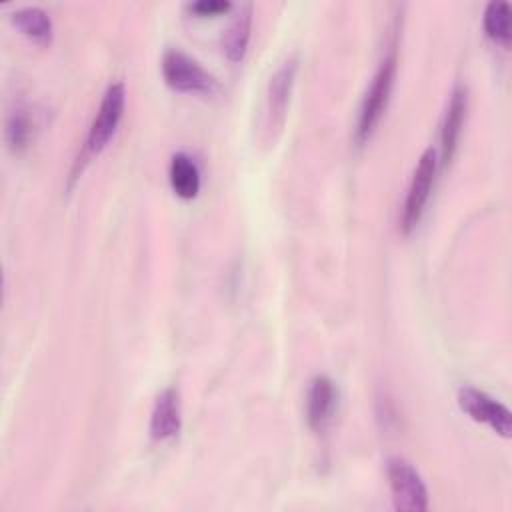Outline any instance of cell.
Here are the masks:
<instances>
[{"label": "cell", "mask_w": 512, "mask_h": 512, "mask_svg": "<svg viewBox=\"0 0 512 512\" xmlns=\"http://www.w3.org/2000/svg\"><path fill=\"white\" fill-rule=\"evenodd\" d=\"M294 76H296V60L290 58L270 78L268 98H266V122H268L266 128L270 132L278 130L284 124L292 86H294Z\"/></svg>", "instance_id": "7"}, {"label": "cell", "mask_w": 512, "mask_h": 512, "mask_svg": "<svg viewBox=\"0 0 512 512\" xmlns=\"http://www.w3.org/2000/svg\"><path fill=\"white\" fill-rule=\"evenodd\" d=\"M182 426L180 400L174 388H166L156 396L152 414H150V436L158 442L178 436Z\"/></svg>", "instance_id": "10"}, {"label": "cell", "mask_w": 512, "mask_h": 512, "mask_svg": "<svg viewBox=\"0 0 512 512\" xmlns=\"http://www.w3.org/2000/svg\"><path fill=\"white\" fill-rule=\"evenodd\" d=\"M250 30H252V4H244L234 16V20L230 22L222 40L224 54L230 62H240L244 58L250 42Z\"/></svg>", "instance_id": "13"}, {"label": "cell", "mask_w": 512, "mask_h": 512, "mask_svg": "<svg viewBox=\"0 0 512 512\" xmlns=\"http://www.w3.org/2000/svg\"><path fill=\"white\" fill-rule=\"evenodd\" d=\"M10 22L20 30L26 38H30L38 46H48L54 36V26L50 16L38 6H24L10 14Z\"/></svg>", "instance_id": "11"}, {"label": "cell", "mask_w": 512, "mask_h": 512, "mask_svg": "<svg viewBox=\"0 0 512 512\" xmlns=\"http://www.w3.org/2000/svg\"><path fill=\"white\" fill-rule=\"evenodd\" d=\"M124 104H126V88L122 82H114L106 88L100 108L90 124L88 130V138L82 150V160L98 156L108 142L112 140V136L116 134V128L122 120L124 114Z\"/></svg>", "instance_id": "2"}, {"label": "cell", "mask_w": 512, "mask_h": 512, "mask_svg": "<svg viewBox=\"0 0 512 512\" xmlns=\"http://www.w3.org/2000/svg\"><path fill=\"white\" fill-rule=\"evenodd\" d=\"M34 134V120L30 110L24 106H16L6 118V142L12 152H22Z\"/></svg>", "instance_id": "14"}, {"label": "cell", "mask_w": 512, "mask_h": 512, "mask_svg": "<svg viewBox=\"0 0 512 512\" xmlns=\"http://www.w3.org/2000/svg\"><path fill=\"white\" fill-rule=\"evenodd\" d=\"M394 76H396V54L394 50L380 62L370 88L366 90V96L362 100L360 106V114H358V126H356V142L364 144L374 128L378 126L390 94H392V86H394Z\"/></svg>", "instance_id": "1"}, {"label": "cell", "mask_w": 512, "mask_h": 512, "mask_svg": "<svg viewBox=\"0 0 512 512\" xmlns=\"http://www.w3.org/2000/svg\"><path fill=\"white\" fill-rule=\"evenodd\" d=\"M164 82L176 92L214 94L218 90L216 78L204 70L194 58L178 48H170L162 56Z\"/></svg>", "instance_id": "3"}, {"label": "cell", "mask_w": 512, "mask_h": 512, "mask_svg": "<svg viewBox=\"0 0 512 512\" xmlns=\"http://www.w3.org/2000/svg\"><path fill=\"white\" fill-rule=\"evenodd\" d=\"M458 406L472 420L488 424L502 438H510V434H512L510 410L502 402L488 396L486 392L472 388V386H464L458 390Z\"/></svg>", "instance_id": "6"}, {"label": "cell", "mask_w": 512, "mask_h": 512, "mask_svg": "<svg viewBox=\"0 0 512 512\" xmlns=\"http://www.w3.org/2000/svg\"><path fill=\"white\" fill-rule=\"evenodd\" d=\"M168 178H170V186H172L176 196H180L184 200H192V198L198 196V192H200V170L188 154L178 152L170 158Z\"/></svg>", "instance_id": "12"}, {"label": "cell", "mask_w": 512, "mask_h": 512, "mask_svg": "<svg viewBox=\"0 0 512 512\" xmlns=\"http://www.w3.org/2000/svg\"><path fill=\"white\" fill-rule=\"evenodd\" d=\"M484 32L496 44L508 46L510 42V6L502 0L488 2L484 10Z\"/></svg>", "instance_id": "15"}, {"label": "cell", "mask_w": 512, "mask_h": 512, "mask_svg": "<svg viewBox=\"0 0 512 512\" xmlns=\"http://www.w3.org/2000/svg\"><path fill=\"white\" fill-rule=\"evenodd\" d=\"M230 8L232 4L226 0H200V2L188 4V10L196 16H218V14H226Z\"/></svg>", "instance_id": "16"}, {"label": "cell", "mask_w": 512, "mask_h": 512, "mask_svg": "<svg viewBox=\"0 0 512 512\" xmlns=\"http://www.w3.org/2000/svg\"><path fill=\"white\" fill-rule=\"evenodd\" d=\"M466 108H468V92L462 86H456L452 90L446 114H444V122H442V132H440V160L442 166L450 164L456 146H458V138H460V130L466 118Z\"/></svg>", "instance_id": "9"}, {"label": "cell", "mask_w": 512, "mask_h": 512, "mask_svg": "<svg viewBox=\"0 0 512 512\" xmlns=\"http://www.w3.org/2000/svg\"><path fill=\"white\" fill-rule=\"evenodd\" d=\"M436 168H438V158H436V150L428 148L424 150V154L420 156L410 186H408V194L404 200V210L400 216V228L404 234L412 232V228L418 224L424 206L428 202L432 184H434V176H436Z\"/></svg>", "instance_id": "5"}, {"label": "cell", "mask_w": 512, "mask_h": 512, "mask_svg": "<svg viewBox=\"0 0 512 512\" xmlns=\"http://www.w3.org/2000/svg\"><path fill=\"white\" fill-rule=\"evenodd\" d=\"M386 476L396 510L422 512L428 508V490L418 470L404 458H390L386 462Z\"/></svg>", "instance_id": "4"}, {"label": "cell", "mask_w": 512, "mask_h": 512, "mask_svg": "<svg viewBox=\"0 0 512 512\" xmlns=\"http://www.w3.org/2000/svg\"><path fill=\"white\" fill-rule=\"evenodd\" d=\"M336 398V386L328 376L320 374L310 380L306 394V420L314 432H324L330 424L336 408Z\"/></svg>", "instance_id": "8"}]
</instances>
